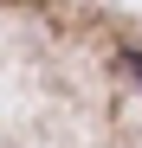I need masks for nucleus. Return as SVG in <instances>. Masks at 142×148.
Masks as SVG:
<instances>
[{"instance_id": "obj_1", "label": "nucleus", "mask_w": 142, "mask_h": 148, "mask_svg": "<svg viewBox=\"0 0 142 148\" xmlns=\"http://www.w3.org/2000/svg\"><path fill=\"white\" fill-rule=\"evenodd\" d=\"M123 71H129L136 84H142V52H123Z\"/></svg>"}]
</instances>
